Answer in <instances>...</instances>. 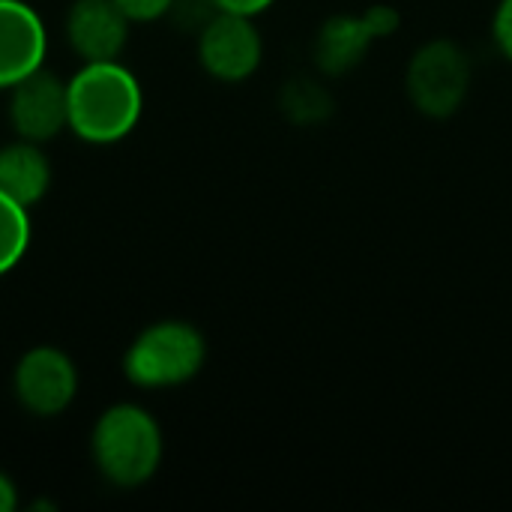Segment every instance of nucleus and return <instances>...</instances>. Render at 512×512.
I'll list each match as a JSON object with an SVG mask.
<instances>
[{"instance_id":"1","label":"nucleus","mask_w":512,"mask_h":512,"mask_svg":"<svg viewBox=\"0 0 512 512\" xmlns=\"http://www.w3.org/2000/svg\"><path fill=\"white\" fill-rule=\"evenodd\" d=\"M66 102L69 132L96 147L129 138L144 114L141 81L120 60L81 63L66 78Z\"/></svg>"},{"instance_id":"2","label":"nucleus","mask_w":512,"mask_h":512,"mask_svg":"<svg viewBox=\"0 0 512 512\" xmlns=\"http://www.w3.org/2000/svg\"><path fill=\"white\" fill-rule=\"evenodd\" d=\"M165 456L159 420L138 402L108 405L90 429V459L111 489L147 486Z\"/></svg>"},{"instance_id":"3","label":"nucleus","mask_w":512,"mask_h":512,"mask_svg":"<svg viewBox=\"0 0 512 512\" xmlns=\"http://www.w3.org/2000/svg\"><path fill=\"white\" fill-rule=\"evenodd\" d=\"M207 363L204 333L180 318L147 324L123 354V375L138 390H174L201 375Z\"/></svg>"},{"instance_id":"4","label":"nucleus","mask_w":512,"mask_h":512,"mask_svg":"<svg viewBox=\"0 0 512 512\" xmlns=\"http://www.w3.org/2000/svg\"><path fill=\"white\" fill-rule=\"evenodd\" d=\"M471 78V57L462 45L453 39H429L408 60L405 93L420 114L444 120L465 105Z\"/></svg>"},{"instance_id":"5","label":"nucleus","mask_w":512,"mask_h":512,"mask_svg":"<svg viewBox=\"0 0 512 512\" xmlns=\"http://www.w3.org/2000/svg\"><path fill=\"white\" fill-rule=\"evenodd\" d=\"M12 396L36 420H54L72 408L81 378L75 360L57 345H33L12 366Z\"/></svg>"},{"instance_id":"6","label":"nucleus","mask_w":512,"mask_h":512,"mask_svg":"<svg viewBox=\"0 0 512 512\" xmlns=\"http://www.w3.org/2000/svg\"><path fill=\"white\" fill-rule=\"evenodd\" d=\"M195 48L201 69L222 84L249 81L264 60V39L255 18L237 12H216L195 36Z\"/></svg>"},{"instance_id":"7","label":"nucleus","mask_w":512,"mask_h":512,"mask_svg":"<svg viewBox=\"0 0 512 512\" xmlns=\"http://www.w3.org/2000/svg\"><path fill=\"white\" fill-rule=\"evenodd\" d=\"M6 117L18 138L36 144L54 141L63 129H69L66 78L45 66L30 72L27 78L9 87Z\"/></svg>"},{"instance_id":"8","label":"nucleus","mask_w":512,"mask_h":512,"mask_svg":"<svg viewBox=\"0 0 512 512\" xmlns=\"http://www.w3.org/2000/svg\"><path fill=\"white\" fill-rule=\"evenodd\" d=\"M129 27V15L114 0H72L63 18L66 42L81 63L120 60Z\"/></svg>"},{"instance_id":"9","label":"nucleus","mask_w":512,"mask_h":512,"mask_svg":"<svg viewBox=\"0 0 512 512\" xmlns=\"http://www.w3.org/2000/svg\"><path fill=\"white\" fill-rule=\"evenodd\" d=\"M48 30L27 0H0V90L45 66Z\"/></svg>"},{"instance_id":"10","label":"nucleus","mask_w":512,"mask_h":512,"mask_svg":"<svg viewBox=\"0 0 512 512\" xmlns=\"http://www.w3.org/2000/svg\"><path fill=\"white\" fill-rule=\"evenodd\" d=\"M375 42L378 39L372 36L363 12L360 15H330L312 39V57L324 78H339V75L354 72Z\"/></svg>"},{"instance_id":"11","label":"nucleus","mask_w":512,"mask_h":512,"mask_svg":"<svg viewBox=\"0 0 512 512\" xmlns=\"http://www.w3.org/2000/svg\"><path fill=\"white\" fill-rule=\"evenodd\" d=\"M51 159L42 144L15 138L0 147V192L18 201L21 207H36L51 189Z\"/></svg>"},{"instance_id":"12","label":"nucleus","mask_w":512,"mask_h":512,"mask_svg":"<svg viewBox=\"0 0 512 512\" xmlns=\"http://www.w3.org/2000/svg\"><path fill=\"white\" fill-rule=\"evenodd\" d=\"M279 108L294 126H318L333 114L336 102L321 75H297L279 90Z\"/></svg>"},{"instance_id":"13","label":"nucleus","mask_w":512,"mask_h":512,"mask_svg":"<svg viewBox=\"0 0 512 512\" xmlns=\"http://www.w3.org/2000/svg\"><path fill=\"white\" fill-rule=\"evenodd\" d=\"M30 210L0 192V276L12 273L30 249Z\"/></svg>"},{"instance_id":"14","label":"nucleus","mask_w":512,"mask_h":512,"mask_svg":"<svg viewBox=\"0 0 512 512\" xmlns=\"http://www.w3.org/2000/svg\"><path fill=\"white\" fill-rule=\"evenodd\" d=\"M216 12H222V9L216 6V0H174L168 18H171L183 33L198 36V33L210 24V18H213Z\"/></svg>"},{"instance_id":"15","label":"nucleus","mask_w":512,"mask_h":512,"mask_svg":"<svg viewBox=\"0 0 512 512\" xmlns=\"http://www.w3.org/2000/svg\"><path fill=\"white\" fill-rule=\"evenodd\" d=\"M114 3L129 15L132 24H150V21L168 18L174 0H114Z\"/></svg>"},{"instance_id":"16","label":"nucleus","mask_w":512,"mask_h":512,"mask_svg":"<svg viewBox=\"0 0 512 512\" xmlns=\"http://www.w3.org/2000/svg\"><path fill=\"white\" fill-rule=\"evenodd\" d=\"M492 39L498 51L512 63V0H501L492 15Z\"/></svg>"},{"instance_id":"17","label":"nucleus","mask_w":512,"mask_h":512,"mask_svg":"<svg viewBox=\"0 0 512 512\" xmlns=\"http://www.w3.org/2000/svg\"><path fill=\"white\" fill-rule=\"evenodd\" d=\"M363 18H366L375 39H384V36L396 33V27H399V12L393 6H369L363 12Z\"/></svg>"},{"instance_id":"18","label":"nucleus","mask_w":512,"mask_h":512,"mask_svg":"<svg viewBox=\"0 0 512 512\" xmlns=\"http://www.w3.org/2000/svg\"><path fill=\"white\" fill-rule=\"evenodd\" d=\"M273 3H276V0H216V6H219L222 12H237V15H249V18L267 12Z\"/></svg>"},{"instance_id":"19","label":"nucleus","mask_w":512,"mask_h":512,"mask_svg":"<svg viewBox=\"0 0 512 512\" xmlns=\"http://www.w3.org/2000/svg\"><path fill=\"white\" fill-rule=\"evenodd\" d=\"M18 510V486L12 483L9 474L0 471V512Z\"/></svg>"}]
</instances>
